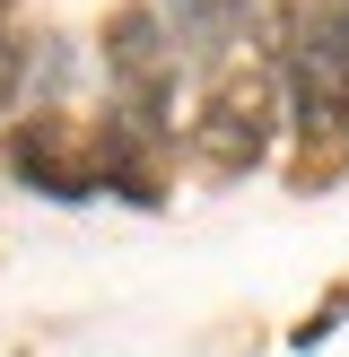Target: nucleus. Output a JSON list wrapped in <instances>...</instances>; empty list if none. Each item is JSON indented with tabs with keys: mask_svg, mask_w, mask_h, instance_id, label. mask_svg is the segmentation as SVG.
Returning <instances> with one entry per match:
<instances>
[{
	"mask_svg": "<svg viewBox=\"0 0 349 357\" xmlns=\"http://www.w3.org/2000/svg\"><path fill=\"white\" fill-rule=\"evenodd\" d=\"M17 79H27V61H17V44L0 35V114H9V96H17Z\"/></svg>",
	"mask_w": 349,
	"mask_h": 357,
	"instance_id": "4",
	"label": "nucleus"
},
{
	"mask_svg": "<svg viewBox=\"0 0 349 357\" xmlns=\"http://www.w3.org/2000/svg\"><path fill=\"white\" fill-rule=\"evenodd\" d=\"M166 9H174V44H192V52H218L227 35H236L244 0H166Z\"/></svg>",
	"mask_w": 349,
	"mask_h": 357,
	"instance_id": "3",
	"label": "nucleus"
},
{
	"mask_svg": "<svg viewBox=\"0 0 349 357\" xmlns=\"http://www.w3.org/2000/svg\"><path fill=\"white\" fill-rule=\"evenodd\" d=\"M105 79H114L122 114L149 122L174 105V26L157 9H114V26H105Z\"/></svg>",
	"mask_w": 349,
	"mask_h": 357,
	"instance_id": "2",
	"label": "nucleus"
},
{
	"mask_svg": "<svg viewBox=\"0 0 349 357\" xmlns=\"http://www.w3.org/2000/svg\"><path fill=\"white\" fill-rule=\"evenodd\" d=\"M9 9H17V0H0V17H9Z\"/></svg>",
	"mask_w": 349,
	"mask_h": 357,
	"instance_id": "5",
	"label": "nucleus"
},
{
	"mask_svg": "<svg viewBox=\"0 0 349 357\" xmlns=\"http://www.w3.org/2000/svg\"><path fill=\"white\" fill-rule=\"evenodd\" d=\"M271 131H279L271 70H227V79L209 87V105H201L192 149H201V166H218V174H253L262 157H271Z\"/></svg>",
	"mask_w": 349,
	"mask_h": 357,
	"instance_id": "1",
	"label": "nucleus"
}]
</instances>
